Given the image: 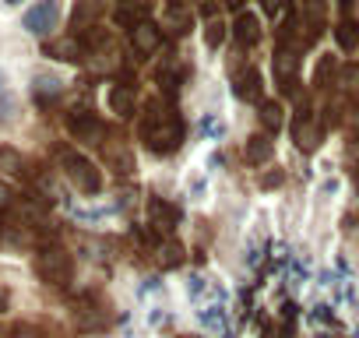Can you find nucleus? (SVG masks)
<instances>
[{
    "label": "nucleus",
    "mask_w": 359,
    "mask_h": 338,
    "mask_svg": "<svg viewBox=\"0 0 359 338\" xmlns=\"http://www.w3.org/2000/svg\"><path fill=\"white\" fill-rule=\"evenodd\" d=\"M0 88H4V71H0Z\"/></svg>",
    "instance_id": "14"
},
{
    "label": "nucleus",
    "mask_w": 359,
    "mask_h": 338,
    "mask_svg": "<svg viewBox=\"0 0 359 338\" xmlns=\"http://www.w3.org/2000/svg\"><path fill=\"white\" fill-rule=\"evenodd\" d=\"M18 165V155L8 151V148H0V169H15Z\"/></svg>",
    "instance_id": "8"
},
{
    "label": "nucleus",
    "mask_w": 359,
    "mask_h": 338,
    "mask_svg": "<svg viewBox=\"0 0 359 338\" xmlns=\"http://www.w3.org/2000/svg\"><path fill=\"white\" fill-rule=\"evenodd\" d=\"M15 109H18V102L8 95V99H0V123H11L15 120Z\"/></svg>",
    "instance_id": "6"
},
{
    "label": "nucleus",
    "mask_w": 359,
    "mask_h": 338,
    "mask_svg": "<svg viewBox=\"0 0 359 338\" xmlns=\"http://www.w3.org/2000/svg\"><path fill=\"white\" fill-rule=\"evenodd\" d=\"M0 205H4V187H0Z\"/></svg>",
    "instance_id": "13"
},
{
    "label": "nucleus",
    "mask_w": 359,
    "mask_h": 338,
    "mask_svg": "<svg viewBox=\"0 0 359 338\" xmlns=\"http://www.w3.org/2000/svg\"><path fill=\"white\" fill-rule=\"evenodd\" d=\"M137 43H141V46H144V50H148V46H151V43H155V36H151V32H148V29H141V32H137Z\"/></svg>",
    "instance_id": "10"
},
{
    "label": "nucleus",
    "mask_w": 359,
    "mask_h": 338,
    "mask_svg": "<svg viewBox=\"0 0 359 338\" xmlns=\"http://www.w3.org/2000/svg\"><path fill=\"white\" fill-rule=\"evenodd\" d=\"M4 303H8V299H4V296H0V306H4Z\"/></svg>",
    "instance_id": "15"
},
{
    "label": "nucleus",
    "mask_w": 359,
    "mask_h": 338,
    "mask_svg": "<svg viewBox=\"0 0 359 338\" xmlns=\"http://www.w3.org/2000/svg\"><path fill=\"white\" fill-rule=\"evenodd\" d=\"M208 289H212V282H205V275H187V278H184V292H187V299H201Z\"/></svg>",
    "instance_id": "4"
},
{
    "label": "nucleus",
    "mask_w": 359,
    "mask_h": 338,
    "mask_svg": "<svg viewBox=\"0 0 359 338\" xmlns=\"http://www.w3.org/2000/svg\"><path fill=\"white\" fill-rule=\"evenodd\" d=\"M194 324L208 334H226L229 331V313H226V303H198L194 310Z\"/></svg>",
    "instance_id": "2"
},
{
    "label": "nucleus",
    "mask_w": 359,
    "mask_h": 338,
    "mask_svg": "<svg viewBox=\"0 0 359 338\" xmlns=\"http://www.w3.org/2000/svg\"><path fill=\"white\" fill-rule=\"evenodd\" d=\"M0 4H8V8H15V4H22V0H0Z\"/></svg>",
    "instance_id": "11"
},
{
    "label": "nucleus",
    "mask_w": 359,
    "mask_h": 338,
    "mask_svg": "<svg viewBox=\"0 0 359 338\" xmlns=\"http://www.w3.org/2000/svg\"><path fill=\"white\" fill-rule=\"evenodd\" d=\"M201 127H205V134H208L212 141H219V137L226 134V123H222V120H215V116H205V123H201Z\"/></svg>",
    "instance_id": "5"
},
{
    "label": "nucleus",
    "mask_w": 359,
    "mask_h": 338,
    "mask_svg": "<svg viewBox=\"0 0 359 338\" xmlns=\"http://www.w3.org/2000/svg\"><path fill=\"white\" fill-rule=\"evenodd\" d=\"M36 88H39V92H60V81H57V78L39 74V78H36Z\"/></svg>",
    "instance_id": "7"
},
{
    "label": "nucleus",
    "mask_w": 359,
    "mask_h": 338,
    "mask_svg": "<svg viewBox=\"0 0 359 338\" xmlns=\"http://www.w3.org/2000/svg\"><path fill=\"white\" fill-rule=\"evenodd\" d=\"M278 4H282V0H268V8H271V11H275V8H278Z\"/></svg>",
    "instance_id": "12"
},
{
    "label": "nucleus",
    "mask_w": 359,
    "mask_h": 338,
    "mask_svg": "<svg viewBox=\"0 0 359 338\" xmlns=\"http://www.w3.org/2000/svg\"><path fill=\"white\" fill-rule=\"evenodd\" d=\"M158 320H165V310H162V306H151V313H148V324H151V327H158Z\"/></svg>",
    "instance_id": "9"
},
{
    "label": "nucleus",
    "mask_w": 359,
    "mask_h": 338,
    "mask_svg": "<svg viewBox=\"0 0 359 338\" xmlns=\"http://www.w3.org/2000/svg\"><path fill=\"white\" fill-rule=\"evenodd\" d=\"M60 22V0H36V4L22 15V29L29 36H50Z\"/></svg>",
    "instance_id": "1"
},
{
    "label": "nucleus",
    "mask_w": 359,
    "mask_h": 338,
    "mask_svg": "<svg viewBox=\"0 0 359 338\" xmlns=\"http://www.w3.org/2000/svg\"><path fill=\"white\" fill-rule=\"evenodd\" d=\"M310 257H292V264H289V278H292V289L299 292L306 282H310Z\"/></svg>",
    "instance_id": "3"
}]
</instances>
